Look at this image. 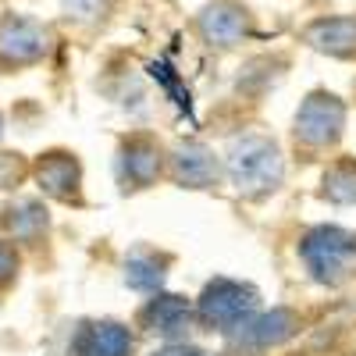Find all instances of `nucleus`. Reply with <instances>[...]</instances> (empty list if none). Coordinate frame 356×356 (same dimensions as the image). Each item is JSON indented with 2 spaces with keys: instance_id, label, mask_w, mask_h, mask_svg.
I'll list each match as a JSON object with an SVG mask.
<instances>
[{
  "instance_id": "20e7f679",
  "label": "nucleus",
  "mask_w": 356,
  "mask_h": 356,
  "mask_svg": "<svg viewBox=\"0 0 356 356\" xmlns=\"http://www.w3.org/2000/svg\"><path fill=\"white\" fill-rule=\"evenodd\" d=\"M253 307H257V292L250 285L218 278L200 296V321L218 328V332H232V328H243L250 321Z\"/></svg>"
},
{
  "instance_id": "423d86ee",
  "label": "nucleus",
  "mask_w": 356,
  "mask_h": 356,
  "mask_svg": "<svg viewBox=\"0 0 356 356\" xmlns=\"http://www.w3.org/2000/svg\"><path fill=\"white\" fill-rule=\"evenodd\" d=\"M196 25H200L203 40L211 43V47L228 50V47L243 43V40L250 36V29H253V15L239 4V0H211V4H207V8L200 11Z\"/></svg>"
},
{
  "instance_id": "6e6552de",
  "label": "nucleus",
  "mask_w": 356,
  "mask_h": 356,
  "mask_svg": "<svg viewBox=\"0 0 356 356\" xmlns=\"http://www.w3.org/2000/svg\"><path fill=\"white\" fill-rule=\"evenodd\" d=\"M72 356H132V332L118 321L82 324L72 339Z\"/></svg>"
},
{
  "instance_id": "f257e3e1",
  "label": "nucleus",
  "mask_w": 356,
  "mask_h": 356,
  "mask_svg": "<svg viewBox=\"0 0 356 356\" xmlns=\"http://www.w3.org/2000/svg\"><path fill=\"white\" fill-rule=\"evenodd\" d=\"M228 175L239 193L260 196V193H271L282 182V154L275 139L267 136H239L228 146Z\"/></svg>"
},
{
  "instance_id": "2eb2a0df",
  "label": "nucleus",
  "mask_w": 356,
  "mask_h": 356,
  "mask_svg": "<svg viewBox=\"0 0 356 356\" xmlns=\"http://www.w3.org/2000/svg\"><path fill=\"white\" fill-rule=\"evenodd\" d=\"M125 278H129V285H132V289H161L164 271H161L157 253H150V250L132 253V257H129V264H125Z\"/></svg>"
},
{
  "instance_id": "dca6fc26",
  "label": "nucleus",
  "mask_w": 356,
  "mask_h": 356,
  "mask_svg": "<svg viewBox=\"0 0 356 356\" xmlns=\"http://www.w3.org/2000/svg\"><path fill=\"white\" fill-rule=\"evenodd\" d=\"M324 196L335 203H356V164L353 161L332 164V171L324 175Z\"/></svg>"
},
{
  "instance_id": "f8f14e48",
  "label": "nucleus",
  "mask_w": 356,
  "mask_h": 356,
  "mask_svg": "<svg viewBox=\"0 0 356 356\" xmlns=\"http://www.w3.org/2000/svg\"><path fill=\"white\" fill-rule=\"evenodd\" d=\"M292 324H296V317L289 310H275V314H264L257 321H246L239 339H246L250 346L264 349V346H275V342L289 339L292 335Z\"/></svg>"
},
{
  "instance_id": "1a4fd4ad",
  "label": "nucleus",
  "mask_w": 356,
  "mask_h": 356,
  "mask_svg": "<svg viewBox=\"0 0 356 356\" xmlns=\"http://www.w3.org/2000/svg\"><path fill=\"white\" fill-rule=\"evenodd\" d=\"M161 171V146L150 136H132L122 146V182L125 189H143L146 182H154Z\"/></svg>"
},
{
  "instance_id": "a211bd4d",
  "label": "nucleus",
  "mask_w": 356,
  "mask_h": 356,
  "mask_svg": "<svg viewBox=\"0 0 356 356\" xmlns=\"http://www.w3.org/2000/svg\"><path fill=\"white\" fill-rule=\"evenodd\" d=\"M18 275V250L11 243H0V289L11 285Z\"/></svg>"
},
{
  "instance_id": "0eeeda50",
  "label": "nucleus",
  "mask_w": 356,
  "mask_h": 356,
  "mask_svg": "<svg viewBox=\"0 0 356 356\" xmlns=\"http://www.w3.org/2000/svg\"><path fill=\"white\" fill-rule=\"evenodd\" d=\"M303 40L328 54L342 57V61H356V15H328V18H314L303 29Z\"/></svg>"
},
{
  "instance_id": "4468645a",
  "label": "nucleus",
  "mask_w": 356,
  "mask_h": 356,
  "mask_svg": "<svg viewBox=\"0 0 356 356\" xmlns=\"http://www.w3.org/2000/svg\"><path fill=\"white\" fill-rule=\"evenodd\" d=\"M143 321H150L154 332L171 335L189 321V307H186V300H178V296H157V300H150V307L143 310Z\"/></svg>"
},
{
  "instance_id": "f3484780",
  "label": "nucleus",
  "mask_w": 356,
  "mask_h": 356,
  "mask_svg": "<svg viewBox=\"0 0 356 356\" xmlns=\"http://www.w3.org/2000/svg\"><path fill=\"white\" fill-rule=\"evenodd\" d=\"M61 8L79 25H100L114 11V0H61Z\"/></svg>"
},
{
  "instance_id": "6ab92c4d",
  "label": "nucleus",
  "mask_w": 356,
  "mask_h": 356,
  "mask_svg": "<svg viewBox=\"0 0 356 356\" xmlns=\"http://www.w3.org/2000/svg\"><path fill=\"white\" fill-rule=\"evenodd\" d=\"M0 132H4V122H0Z\"/></svg>"
},
{
  "instance_id": "39448f33",
  "label": "nucleus",
  "mask_w": 356,
  "mask_h": 356,
  "mask_svg": "<svg viewBox=\"0 0 356 356\" xmlns=\"http://www.w3.org/2000/svg\"><path fill=\"white\" fill-rule=\"evenodd\" d=\"M342 125H346V107L335 93H324V89H317V93H310L303 100V107L296 111V143L310 146V150H317V146H328L342 136Z\"/></svg>"
},
{
  "instance_id": "ddd939ff",
  "label": "nucleus",
  "mask_w": 356,
  "mask_h": 356,
  "mask_svg": "<svg viewBox=\"0 0 356 356\" xmlns=\"http://www.w3.org/2000/svg\"><path fill=\"white\" fill-rule=\"evenodd\" d=\"M4 228L15 235V239L29 243V239H36V235L47 232V211L33 200H22V203H15V207L4 211Z\"/></svg>"
},
{
  "instance_id": "f03ea898",
  "label": "nucleus",
  "mask_w": 356,
  "mask_h": 356,
  "mask_svg": "<svg viewBox=\"0 0 356 356\" xmlns=\"http://www.w3.org/2000/svg\"><path fill=\"white\" fill-rule=\"evenodd\" d=\"M300 257L310 275L324 285H339L356 271V235L346 228H314L303 235Z\"/></svg>"
},
{
  "instance_id": "7ed1b4c3",
  "label": "nucleus",
  "mask_w": 356,
  "mask_h": 356,
  "mask_svg": "<svg viewBox=\"0 0 356 356\" xmlns=\"http://www.w3.org/2000/svg\"><path fill=\"white\" fill-rule=\"evenodd\" d=\"M50 29L29 15L0 18V68H29L50 54Z\"/></svg>"
},
{
  "instance_id": "9d476101",
  "label": "nucleus",
  "mask_w": 356,
  "mask_h": 356,
  "mask_svg": "<svg viewBox=\"0 0 356 356\" xmlns=\"http://www.w3.org/2000/svg\"><path fill=\"white\" fill-rule=\"evenodd\" d=\"M36 182L54 200H79V161L72 154H47L36 168Z\"/></svg>"
},
{
  "instance_id": "9b49d317",
  "label": "nucleus",
  "mask_w": 356,
  "mask_h": 356,
  "mask_svg": "<svg viewBox=\"0 0 356 356\" xmlns=\"http://www.w3.org/2000/svg\"><path fill=\"white\" fill-rule=\"evenodd\" d=\"M175 178H178V182H186V186H193V189L207 186L211 178H218L214 154L207 150V146H196V143L182 146V150L175 154Z\"/></svg>"
}]
</instances>
